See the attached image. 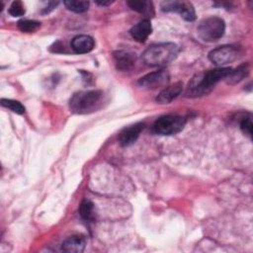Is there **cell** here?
Segmentation results:
<instances>
[{"instance_id":"cell-1","label":"cell","mask_w":253,"mask_h":253,"mask_svg":"<svg viewBox=\"0 0 253 253\" xmlns=\"http://www.w3.org/2000/svg\"><path fill=\"white\" fill-rule=\"evenodd\" d=\"M231 69V67H218L197 73L188 83L186 88V96L196 98L209 94L214 88L217 82L227 77Z\"/></svg>"},{"instance_id":"cell-2","label":"cell","mask_w":253,"mask_h":253,"mask_svg":"<svg viewBox=\"0 0 253 253\" xmlns=\"http://www.w3.org/2000/svg\"><path fill=\"white\" fill-rule=\"evenodd\" d=\"M179 47L174 42L154 43L142 53V60L150 67H162L172 62L178 55Z\"/></svg>"},{"instance_id":"cell-3","label":"cell","mask_w":253,"mask_h":253,"mask_svg":"<svg viewBox=\"0 0 253 253\" xmlns=\"http://www.w3.org/2000/svg\"><path fill=\"white\" fill-rule=\"evenodd\" d=\"M105 103V95L100 90L80 91L69 100L70 110L74 114L85 115L98 111Z\"/></svg>"},{"instance_id":"cell-4","label":"cell","mask_w":253,"mask_h":253,"mask_svg":"<svg viewBox=\"0 0 253 253\" xmlns=\"http://www.w3.org/2000/svg\"><path fill=\"white\" fill-rule=\"evenodd\" d=\"M198 35L205 42H215L219 40L225 31V23L221 18L209 17L202 20L198 26Z\"/></svg>"},{"instance_id":"cell-5","label":"cell","mask_w":253,"mask_h":253,"mask_svg":"<svg viewBox=\"0 0 253 253\" xmlns=\"http://www.w3.org/2000/svg\"><path fill=\"white\" fill-rule=\"evenodd\" d=\"M186 125V119L178 115L160 117L153 126L154 131L162 135H173L180 132Z\"/></svg>"},{"instance_id":"cell-6","label":"cell","mask_w":253,"mask_h":253,"mask_svg":"<svg viewBox=\"0 0 253 253\" xmlns=\"http://www.w3.org/2000/svg\"><path fill=\"white\" fill-rule=\"evenodd\" d=\"M239 54V47L232 44H224L212 49L209 53V58L216 66L223 67L224 65L236 60Z\"/></svg>"},{"instance_id":"cell-7","label":"cell","mask_w":253,"mask_h":253,"mask_svg":"<svg viewBox=\"0 0 253 253\" xmlns=\"http://www.w3.org/2000/svg\"><path fill=\"white\" fill-rule=\"evenodd\" d=\"M164 12L178 13L184 20L193 22L196 19V12L192 3L187 1H164L161 3Z\"/></svg>"},{"instance_id":"cell-8","label":"cell","mask_w":253,"mask_h":253,"mask_svg":"<svg viewBox=\"0 0 253 253\" xmlns=\"http://www.w3.org/2000/svg\"><path fill=\"white\" fill-rule=\"evenodd\" d=\"M169 82V74L165 70L148 73L138 80V85L143 89H157Z\"/></svg>"},{"instance_id":"cell-9","label":"cell","mask_w":253,"mask_h":253,"mask_svg":"<svg viewBox=\"0 0 253 253\" xmlns=\"http://www.w3.org/2000/svg\"><path fill=\"white\" fill-rule=\"evenodd\" d=\"M114 60L118 70L128 71L135 62V54L126 50H117L114 52Z\"/></svg>"},{"instance_id":"cell-10","label":"cell","mask_w":253,"mask_h":253,"mask_svg":"<svg viewBox=\"0 0 253 253\" xmlns=\"http://www.w3.org/2000/svg\"><path fill=\"white\" fill-rule=\"evenodd\" d=\"M142 129H143V124L141 123L126 127L119 135L120 144L122 146H129L133 144L138 138Z\"/></svg>"},{"instance_id":"cell-11","label":"cell","mask_w":253,"mask_h":253,"mask_svg":"<svg viewBox=\"0 0 253 253\" xmlns=\"http://www.w3.org/2000/svg\"><path fill=\"white\" fill-rule=\"evenodd\" d=\"M95 46V42L92 37L87 35L76 36L71 41V47L76 53L90 52Z\"/></svg>"},{"instance_id":"cell-12","label":"cell","mask_w":253,"mask_h":253,"mask_svg":"<svg viewBox=\"0 0 253 253\" xmlns=\"http://www.w3.org/2000/svg\"><path fill=\"white\" fill-rule=\"evenodd\" d=\"M152 27L151 23L148 19H144L140 22H138L136 25H134L130 31L129 34L135 41L139 42H143L151 34Z\"/></svg>"},{"instance_id":"cell-13","label":"cell","mask_w":253,"mask_h":253,"mask_svg":"<svg viewBox=\"0 0 253 253\" xmlns=\"http://www.w3.org/2000/svg\"><path fill=\"white\" fill-rule=\"evenodd\" d=\"M183 84L176 82L170 86L165 87L156 97V102L159 104H169L182 92Z\"/></svg>"},{"instance_id":"cell-14","label":"cell","mask_w":253,"mask_h":253,"mask_svg":"<svg viewBox=\"0 0 253 253\" xmlns=\"http://www.w3.org/2000/svg\"><path fill=\"white\" fill-rule=\"evenodd\" d=\"M85 238L81 235H73L63 241L61 248L68 253H81L85 249Z\"/></svg>"},{"instance_id":"cell-15","label":"cell","mask_w":253,"mask_h":253,"mask_svg":"<svg viewBox=\"0 0 253 253\" xmlns=\"http://www.w3.org/2000/svg\"><path fill=\"white\" fill-rule=\"evenodd\" d=\"M127 5L134 11L147 16L152 17L154 15L153 4L150 1H139V0H131L127 2Z\"/></svg>"},{"instance_id":"cell-16","label":"cell","mask_w":253,"mask_h":253,"mask_svg":"<svg viewBox=\"0 0 253 253\" xmlns=\"http://www.w3.org/2000/svg\"><path fill=\"white\" fill-rule=\"evenodd\" d=\"M249 73V66L247 63H243L236 67L235 69H231L230 73L225 78L227 84L233 85L240 82L244 77H246Z\"/></svg>"},{"instance_id":"cell-17","label":"cell","mask_w":253,"mask_h":253,"mask_svg":"<svg viewBox=\"0 0 253 253\" xmlns=\"http://www.w3.org/2000/svg\"><path fill=\"white\" fill-rule=\"evenodd\" d=\"M80 216L85 220H92L94 218V205L90 200H83L79 207Z\"/></svg>"},{"instance_id":"cell-18","label":"cell","mask_w":253,"mask_h":253,"mask_svg":"<svg viewBox=\"0 0 253 253\" xmlns=\"http://www.w3.org/2000/svg\"><path fill=\"white\" fill-rule=\"evenodd\" d=\"M63 4L69 11H72L74 13H84L89 8V2L84 0H67L64 1Z\"/></svg>"},{"instance_id":"cell-19","label":"cell","mask_w":253,"mask_h":253,"mask_svg":"<svg viewBox=\"0 0 253 253\" xmlns=\"http://www.w3.org/2000/svg\"><path fill=\"white\" fill-rule=\"evenodd\" d=\"M1 105L16 114L22 115L25 113V107L19 101L12 99H1Z\"/></svg>"},{"instance_id":"cell-20","label":"cell","mask_w":253,"mask_h":253,"mask_svg":"<svg viewBox=\"0 0 253 253\" xmlns=\"http://www.w3.org/2000/svg\"><path fill=\"white\" fill-rule=\"evenodd\" d=\"M20 31L25 33H32L41 27V23L35 20H20L17 24Z\"/></svg>"},{"instance_id":"cell-21","label":"cell","mask_w":253,"mask_h":253,"mask_svg":"<svg viewBox=\"0 0 253 253\" xmlns=\"http://www.w3.org/2000/svg\"><path fill=\"white\" fill-rule=\"evenodd\" d=\"M26 13L25 5L22 1H14L9 7V14L13 17H20Z\"/></svg>"},{"instance_id":"cell-22","label":"cell","mask_w":253,"mask_h":253,"mask_svg":"<svg viewBox=\"0 0 253 253\" xmlns=\"http://www.w3.org/2000/svg\"><path fill=\"white\" fill-rule=\"evenodd\" d=\"M240 128L246 135L251 137V134H252V121H251V118H243L240 122Z\"/></svg>"},{"instance_id":"cell-23","label":"cell","mask_w":253,"mask_h":253,"mask_svg":"<svg viewBox=\"0 0 253 253\" xmlns=\"http://www.w3.org/2000/svg\"><path fill=\"white\" fill-rule=\"evenodd\" d=\"M58 1H50V2H47V5L42 9V14H47V13H49L50 11H52L57 5H58Z\"/></svg>"},{"instance_id":"cell-24","label":"cell","mask_w":253,"mask_h":253,"mask_svg":"<svg viewBox=\"0 0 253 253\" xmlns=\"http://www.w3.org/2000/svg\"><path fill=\"white\" fill-rule=\"evenodd\" d=\"M113 3V1H102V0H97L96 1V4H98V5H100V6H109V5H111Z\"/></svg>"}]
</instances>
